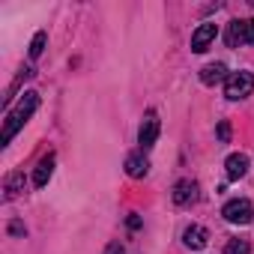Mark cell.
Listing matches in <instances>:
<instances>
[{"instance_id":"obj_18","label":"cell","mask_w":254,"mask_h":254,"mask_svg":"<svg viewBox=\"0 0 254 254\" xmlns=\"http://www.w3.org/2000/svg\"><path fill=\"white\" fill-rule=\"evenodd\" d=\"M245 39H248V42H251V45H254V18H251V21H248V30H245Z\"/></svg>"},{"instance_id":"obj_10","label":"cell","mask_w":254,"mask_h":254,"mask_svg":"<svg viewBox=\"0 0 254 254\" xmlns=\"http://www.w3.org/2000/svg\"><path fill=\"white\" fill-rule=\"evenodd\" d=\"M51 174H54V153H48L39 165H36V174H33V186H45L48 180H51Z\"/></svg>"},{"instance_id":"obj_19","label":"cell","mask_w":254,"mask_h":254,"mask_svg":"<svg viewBox=\"0 0 254 254\" xmlns=\"http://www.w3.org/2000/svg\"><path fill=\"white\" fill-rule=\"evenodd\" d=\"M9 233H12V236H18V233H24V227H21V224H18V221H15V224H12V227H9Z\"/></svg>"},{"instance_id":"obj_8","label":"cell","mask_w":254,"mask_h":254,"mask_svg":"<svg viewBox=\"0 0 254 254\" xmlns=\"http://www.w3.org/2000/svg\"><path fill=\"white\" fill-rule=\"evenodd\" d=\"M147 171H150V162H147V156H141V153H132L129 159H126V174H129V177L141 180V177H147Z\"/></svg>"},{"instance_id":"obj_12","label":"cell","mask_w":254,"mask_h":254,"mask_svg":"<svg viewBox=\"0 0 254 254\" xmlns=\"http://www.w3.org/2000/svg\"><path fill=\"white\" fill-rule=\"evenodd\" d=\"M224 72H227L224 63H209V66L200 69V81H203V84H218V81L224 78Z\"/></svg>"},{"instance_id":"obj_9","label":"cell","mask_w":254,"mask_h":254,"mask_svg":"<svg viewBox=\"0 0 254 254\" xmlns=\"http://www.w3.org/2000/svg\"><path fill=\"white\" fill-rule=\"evenodd\" d=\"M245 30H248V21H239V18L230 21V24H227V45H230V48H239L242 42H248V39H245Z\"/></svg>"},{"instance_id":"obj_5","label":"cell","mask_w":254,"mask_h":254,"mask_svg":"<svg viewBox=\"0 0 254 254\" xmlns=\"http://www.w3.org/2000/svg\"><path fill=\"white\" fill-rule=\"evenodd\" d=\"M215 24H200L197 30H194V36H191V51L194 54H203L209 45H212V39H215Z\"/></svg>"},{"instance_id":"obj_14","label":"cell","mask_w":254,"mask_h":254,"mask_svg":"<svg viewBox=\"0 0 254 254\" xmlns=\"http://www.w3.org/2000/svg\"><path fill=\"white\" fill-rule=\"evenodd\" d=\"M248 251H251V245L245 239H230L224 245V254H248Z\"/></svg>"},{"instance_id":"obj_1","label":"cell","mask_w":254,"mask_h":254,"mask_svg":"<svg viewBox=\"0 0 254 254\" xmlns=\"http://www.w3.org/2000/svg\"><path fill=\"white\" fill-rule=\"evenodd\" d=\"M36 108H39V93H33V90H30V93H24V96H21V102L6 114V123H3V138H0V141L9 144V141L15 138V132H18L21 126L33 117V111H36Z\"/></svg>"},{"instance_id":"obj_3","label":"cell","mask_w":254,"mask_h":254,"mask_svg":"<svg viewBox=\"0 0 254 254\" xmlns=\"http://www.w3.org/2000/svg\"><path fill=\"white\" fill-rule=\"evenodd\" d=\"M221 215H224L230 224H248V221L254 218V206H251V200L239 197V200H230V203H224Z\"/></svg>"},{"instance_id":"obj_11","label":"cell","mask_w":254,"mask_h":254,"mask_svg":"<svg viewBox=\"0 0 254 254\" xmlns=\"http://www.w3.org/2000/svg\"><path fill=\"white\" fill-rule=\"evenodd\" d=\"M183 239H186V245H189V248H203V245H206V239H209V233H206V227L191 224V227H186Z\"/></svg>"},{"instance_id":"obj_6","label":"cell","mask_w":254,"mask_h":254,"mask_svg":"<svg viewBox=\"0 0 254 254\" xmlns=\"http://www.w3.org/2000/svg\"><path fill=\"white\" fill-rule=\"evenodd\" d=\"M194 197H197V183H191V180L177 183V189H174V203H177V206H186V203H191Z\"/></svg>"},{"instance_id":"obj_13","label":"cell","mask_w":254,"mask_h":254,"mask_svg":"<svg viewBox=\"0 0 254 254\" xmlns=\"http://www.w3.org/2000/svg\"><path fill=\"white\" fill-rule=\"evenodd\" d=\"M18 191H24V174H18V171H15V174H9V177H6V200H9V197H15Z\"/></svg>"},{"instance_id":"obj_15","label":"cell","mask_w":254,"mask_h":254,"mask_svg":"<svg viewBox=\"0 0 254 254\" xmlns=\"http://www.w3.org/2000/svg\"><path fill=\"white\" fill-rule=\"evenodd\" d=\"M45 42H48V36L39 30V33L33 36V42H30V57H39V54L45 51Z\"/></svg>"},{"instance_id":"obj_7","label":"cell","mask_w":254,"mask_h":254,"mask_svg":"<svg viewBox=\"0 0 254 254\" xmlns=\"http://www.w3.org/2000/svg\"><path fill=\"white\" fill-rule=\"evenodd\" d=\"M224 168H227V180H239V177L248 174V159L242 153H233V156H227Z\"/></svg>"},{"instance_id":"obj_4","label":"cell","mask_w":254,"mask_h":254,"mask_svg":"<svg viewBox=\"0 0 254 254\" xmlns=\"http://www.w3.org/2000/svg\"><path fill=\"white\" fill-rule=\"evenodd\" d=\"M156 138H159V114L156 111H147V117L141 123V132H138V141H141L144 150H150L156 144Z\"/></svg>"},{"instance_id":"obj_16","label":"cell","mask_w":254,"mask_h":254,"mask_svg":"<svg viewBox=\"0 0 254 254\" xmlns=\"http://www.w3.org/2000/svg\"><path fill=\"white\" fill-rule=\"evenodd\" d=\"M218 141H221V144H227V141H230V123H227V120H221V123H218Z\"/></svg>"},{"instance_id":"obj_2","label":"cell","mask_w":254,"mask_h":254,"mask_svg":"<svg viewBox=\"0 0 254 254\" xmlns=\"http://www.w3.org/2000/svg\"><path fill=\"white\" fill-rule=\"evenodd\" d=\"M251 90H254V75H251V72H233V75H227V81H224V96L233 99V102L251 96Z\"/></svg>"},{"instance_id":"obj_17","label":"cell","mask_w":254,"mask_h":254,"mask_svg":"<svg viewBox=\"0 0 254 254\" xmlns=\"http://www.w3.org/2000/svg\"><path fill=\"white\" fill-rule=\"evenodd\" d=\"M105 254H126V248H123V245H120V242H111V245H108V251H105Z\"/></svg>"}]
</instances>
